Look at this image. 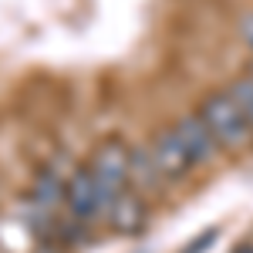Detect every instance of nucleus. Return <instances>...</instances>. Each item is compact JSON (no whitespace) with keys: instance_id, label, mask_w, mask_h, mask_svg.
<instances>
[{"instance_id":"f257e3e1","label":"nucleus","mask_w":253,"mask_h":253,"mask_svg":"<svg viewBox=\"0 0 253 253\" xmlns=\"http://www.w3.org/2000/svg\"><path fill=\"white\" fill-rule=\"evenodd\" d=\"M199 118H203L206 128L213 132L219 152H243V149H250V145H253L250 118L240 112V105L230 98L226 88H223V91H213L210 98H203V105H199Z\"/></svg>"},{"instance_id":"f03ea898","label":"nucleus","mask_w":253,"mask_h":253,"mask_svg":"<svg viewBox=\"0 0 253 253\" xmlns=\"http://www.w3.org/2000/svg\"><path fill=\"white\" fill-rule=\"evenodd\" d=\"M128 162H132V149L122 138H105L95 152H91V159H88V169H91L95 186H98L101 219L112 210V203L128 189Z\"/></svg>"},{"instance_id":"7ed1b4c3","label":"nucleus","mask_w":253,"mask_h":253,"mask_svg":"<svg viewBox=\"0 0 253 253\" xmlns=\"http://www.w3.org/2000/svg\"><path fill=\"white\" fill-rule=\"evenodd\" d=\"M149 152H152V162H156L162 182H179V179H186V175L196 169L193 156H189L186 145L179 142L172 125H169L166 132H159V135L149 142Z\"/></svg>"},{"instance_id":"20e7f679","label":"nucleus","mask_w":253,"mask_h":253,"mask_svg":"<svg viewBox=\"0 0 253 253\" xmlns=\"http://www.w3.org/2000/svg\"><path fill=\"white\" fill-rule=\"evenodd\" d=\"M64 206L71 219L84 226V223H95L101 219V206H98V186H95V175L88 166H81L64 179Z\"/></svg>"},{"instance_id":"39448f33","label":"nucleus","mask_w":253,"mask_h":253,"mask_svg":"<svg viewBox=\"0 0 253 253\" xmlns=\"http://www.w3.org/2000/svg\"><path fill=\"white\" fill-rule=\"evenodd\" d=\"M105 223H108V230H112V233L138 236L142 230H145V223H149V210H145L142 193H135V189L128 186V189L112 203V210L105 213Z\"/></svg>"},{"instance_id":"423d86ee","label":"nucleus","mask_w":253,"mask_h":253,"mask_svg":"<svg viewBox=\"0 0 253 253\" xmlns=\"http://www.w3.org/2000/svg\"><path fill=\"white\" fill-rule=\"evenodd\" d=\"M172 128H175V135H179V142L186 145V152L193 156L196 169H199V166H206V162H213V159H216V152H219V145H216L213 132L206 128V122L199 118V112H196V115H186V118H179V122H175Z\"/></svg>"},{"instance_id":"0eeeda50","label":"nucleus","mask_w":253,"mask_h":253,"mask_svg":"<svg viewBox=\"0 0 253 253\" xmlns=\"http://www.w3.org/2000/svg\"><path fill=\"white\" fill-rule=\"evenodd\" d=\"M31 203H34V216H47L58 210V203H64V182L58 179L54 169H44L31 189Z\"/></svg>"},{"instance_id":"6e6552de","label":"nucleus","mask_w":253,"mask_h":253,"mask_svg":"<svg viewBox=\"0 0 253 253\" xmlns=\"http://www.w3.org/2000/svg\"><path fill=\"white\" fill-rule=\"evenodd\" d=\"M128 186H132L135 193H142V196L162 186V175H159L156 162H152L149 145H145V149H132V162H128Z\"/></svg>"},{"instance_id":"1a4fd4ad","label":"nucleus","mask_w":253,"mask_h":253,"mask_svg":"<svg viewBox=\"0 0 253 253\" xmlns=\"http://www.w3.org/2000/svg\"><path fill=\"white\" fill-rule=\"evenodd\" d=\"M226 91H230V98H233L236 105H240V112L250 118V125H253V78H250V75H243V78H233Z\"/></svg>"},{"instance_id":"9d476101","label":"nucleus","mask_w":253,"mask_h":253,"mask_svg":"<svg viewBox=\"0 0 253 253\" xmlns=\"http://www.w3.org/2000/svg\"><path fill=\"white\" fill-rule=\"evenodd\" d=\"M240 38H243V44L253 51V14H247V17L240 20Z\"/></svg>"},{"instance_id":"9b49d317","label":"nucleus","mask_w":253,"mask_h":253,"mask_svg":"<svg viewBox=\"0 0 253 253\" xmlns=\"http://www.w3.org/2000/svg\"><path fill=\"white\" fill-rule=\"evenodd\" d=\"M213 240H216V230H210V233H203L199 240H193V247H189L186 253H203L206 247H210V243H213Z\"/></svg>"},{"instance_id":"f8f14e48","label":"nucleus","mask_w":253,"mask_h":253,"mask_svg":"<svg viewBox=\"0 0 253 253\" xmlns=\"http://www.w3.org/2000/svg\"><path fill=\"white\" fill-rule=\"evenodd\" d=\"M233 253H253V240H247V243H243V247H236Z\"/></svg>"},{"instance_id":"ddd939ff","label":"nucleus","mask_w":253,"mask_h":253,"mask_svg":"<svg viewBox=\"0 0 253 253\" xmlns=\"http://www.w3.org/2000/svg\"><path fill=\"white\" fill-rule=\"evenodd\" d=\"M247 75H250V78H253V61H250V71H247Z\"/></svg>"}]
</instances>
